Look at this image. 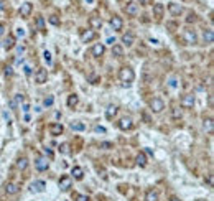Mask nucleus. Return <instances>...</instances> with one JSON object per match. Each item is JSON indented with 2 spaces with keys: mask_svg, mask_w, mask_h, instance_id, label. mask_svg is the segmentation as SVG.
<instances>
[{
  "mask_svg": "<svg viewBox=\"0 0 214 201\" xmlns=\"http://www.w3.org/2000/svg\"><path fill=\"white\" fill-rule=\"evenodd\" d=\"M46 79H48V73H46V69H43V68H40L35 73V82L36 84H44L46 82Z\"/></svg>",
  "mask_w": 214,
  "mask_h": 201,
  "instance_id": "39448f33",
  "label": "nucleus"
},
{
  "mask_svg": "<svg viewBox=\"0 0 214 201\" xmlns=\"http://www.w3.org/2000/svg\"><path fill=\"white\" fill-rule=\"evenodd\" d=\"M71 129H73L74 132H82L84 129H86V125H84L82 122H71Z\"/></svg>",
  "mask_w": 214,
  "mask_h": 201,
  "instance_id": "7c9ffc66",
  "label": "nucleus"
},
{
  "mask_svg": "<svg viewBox=\"0 0 214 201\" xmlns=\"http://www.w3.org/2000/svg\"><path fill=\"white\" fill-rule=\"evenodd\" d=\"M198 201H204V199H198Z\"/></svg>",
  "mask_w": 214,
  "mask_h": 201,
  "instance_id": "13d9d810",
  "label": "nucleus"
},
{
  "mask_svg": "<svg viewBox=\"0 0 214 201\" xmlns=\"http://www.w3.org/2000/svg\"><path fill=\"white\" fill-rule=\"evenodd\" d=\"M73 177H74V180H82L84 178V172H82V168L81 167H73Z\"/></svg>",
  "mask_w": 214,
  "mask_h": 201,
  "instance_id": "b1692460",
  "label": "nucleus"
},
{
  "mask_svg": "<svg viewBox=\"0 0 214 201\" xmlns=\"http://www.w3.org/2000/svg\"><path fill=\"white\" fill-rule=\"evenodd\" d=\"M17 36H25V30L23 28H17Z\"/></svg>",
  "mask_w": 214,
  "mask_h": 201,
  "instance_id": "37998d69",
  "label": "nucleus"
},
{
  "mask_svg": "<svg viewBox=\"0 0 214 201\" xmlns=\"http://www.w3.org/2000/svg\"><path fill=\"white\" fill-rule=\"evenodd\" d=\"M23 111L28 112V111H30V106H28V104H23Z\"/></svg>",
  "mask_w": 214,
  "mask_h": 201,
  "instance_id": "603ef678",
  "label": "nucleus"
},
{
  "mask_svg": "<svg viewBox=\"0 0 214 201\" xmlns=\"http://www.w3.org/2000/svg\"><path fill=\"white\" fill-rule=\"evenodd\" d=\"M48 130H50V134L53 135V137H58V135H61V134H63L64 127H63L61 124H51V125L48 127Z\"/></svg>",
  "mask_w": 214,
  "mask_h": 201,
  "instance_id": "4468645a",
  "label": "nucleus"
},
{
  "mask_svg": "<svg viewBox=\"0 0 214 201\" xmlns=\"http://www.w3.org/2000/svg\"><path fill=\"white\" fill-rule=\"evenodd\" d=\"M135 41V35L132 33V31H127V33H124V36H122V43L125 45V46H132Z\"/></svg>",
  "mask_w": 214,
  "mask_h": 201,
  "instance_id": "2eb2a0df",
  "label": "nucleus"
},
{
  "mask_svg": "<svg viewBox=\"0 0 214 201\" xmlns=\"http://www.w3.org/2000/svg\"><path fill=\"white\" fill-rule=\"evenodd\" d=\"M71 185H73V180H71L69 177H61L60 178V190L61 191H68Z\"/></svg>",
  "mask_w": 214,
  "mask_h": 201,
  "instance_id": "9b49d317",
  "label": "nucleus"
},
{
  "mask_svg": "<svg viewBox=\"0 0 214 201\" xmlns=\"http://www.w3.org/2000/svg\"><path fill=\"white\" fill-rule=\"evenodd\" d=\"M183 40H185L186 45H196L198 43V36H196V33H194V30H185Z\"/></svg>",
  "mask_w": 214,
  "mask_h": 201,
  "instance_id": "7ed1b4c3",
  "label": "nucleus"
},
{
  "mask_svg": "<svg viewBox=\"0 0 214 201\" xmlns=\"http://www.w3.org/2000/svg\"><path fill=\"white\" fill-rule=\"evenodd\" d=\"M168 12H170L173 17H180L181 13H183V7H181L180 3L171 2V3H168Z\"/></svg>",
  "mask_w": 214,
  "mask_h": 201,
  "instance_id": "0eeeda50",
  "label": "nucleus"
},
{
  "mask_svg": "<svg viewBox=\"0 0 214 201\" xmlns=\"http://www.w3.org/2000/svg\"><path fill=\"white\" fill-rule=\"evenodd\" d=\"M111 27L114 28V30H122V27H124V22H122V18L120 17H117V15H114L112 18H111Z\"/></svg>",
  "mask_w": 214,
  "mask_h": 201,
  "instance_id": "dca6fc26",
  "label": "nucleus"
},
{
  "mask_svg": "<svg viewBox=\"0 0 214 201\" xmlns=\"http://www.w3.org/2000/svg\"><path fill=\"white\" fill-rule=\"evenodd\" d=\"M193 106H194V96L193 94L183 96V99H181V107L183 109H193Z\"/></svg>",
  "mask_w": 214,
  "mask_h": 201,
  "instance_id": "423d86ee",
  "label": "nucleus"
},
{
  "mask_svg": "<svg viewBox=\"0 0 214 201\" xmlns=\"http://www.w3.org/2000/svg\"><path fill=\"white\" fill-rule=\"evenodd\" d=\"M86 2H89V3H91V2H92V0H86Z\"/></svg>",
  "mask_w": 214,
  "mask_h": 201,
  "instance_id": "4d7b16f0",
  "label": "nucleus"
},
{
  "mask_svg": "<svg viewBox=\"0 0 214 201\" xmlns=\"http://www.w3.org/2000/svg\"><path fill=\"white\" fill-rule=\"evenodd\" d=\"M170 86H171V87H175V86H176V81L171 79V81H170Z\"/></svg>",
  "mask_w": 214,
  "mask_h": 201,
  "instance_id": "864d4df0",
  "label": "nucleus"
},
{
  "mask_svg": "<svg viewBox=\"0 0 214 201\" xmlns=\"http://www.w3.org/2000/svg\"><path fill=\"white\" fill-rule=\"evenodd\" d=\"M35 167H36L38 172H44V170H48L50 161H48V158H44V157H36V160H35Z\"/></svg>",
  "mask_w": 214,
  "mask_h": 201,
  "instance_id": "20e7f679",
  "label": "nucleus"
},
{
  "mask_svg": "<svg viewBox=\"0 0 214 201\" xmlns=\"http://www.w3.org/2000/svg\"><path fill=\"white\" fill-rule=\"evenodd\" d=\"M144 120H145V122H150V117H148L147 114H144Z\"/></svg>",
  "mask_w": 214,
  "mask_h": 201,
  "instance_id": "5fc2aeb1",
  "label": "nucleus"
},
{
  "mask_svg": "<svg viewBox=\"0 0 214 201\" xmlns=\"http://www.w3.org/2000/svg\"><path fill=\"white\" fill-rule=\"evenodd\" d=\"M94 38H96V31L94 30H84L81 33V41L82 43H89V41H92Z\"/></svg>",
  "mask_w": 214,
  "mask_h": 201,
  "instance_id": "9d476101",
  "label": "nucleus"
},
{
  "mask_svg": "<svg viewBox=\"0 0 214 201\" xmlns=\"http://www.w3.org/2000/svg\"><path fill=\"white\" fill-rule=\"evenodd\" d=\"M107 43H109V45H112V46H114V43H115V38H112V36H111V38H107Z\"/></svg>",
  "mask_w": 214,
  "mask_h": 201,
  "instance_id": "49530a36",
  "label": "nucleus"
},
{
  "mask_svg": "<svg viewBox=\"0 0 214 201\" xmlns=\"http://www.w3.org/2000/svg\"><path fill=\"white\" fill-rule=\"evenodd\" d=\"M13 74V68L12 66H5V76H12Z\"/></svg>",
  "mask_w": 214,
  "mask_h": 201,
  "instance_id": "79ce46f5",
  "label": "nucleus"
},
{
  "mask_svg": "<svg viewBox=\"0 0 214 201\" xmlns=\"http://www.w3.org/2000/svg\"><path fill=\"white\" fill-rule=\"evenodd\" d=\"M163 12H165L163 3H155V5H153V15L157 17V18L163 17Z\"/></svg>",
  "mask_w": 214,
  "mask_h": 201,
  "instance_id": "aec40b11",
  "label": "nucleus"
},
{
  "mask_svg": "<svg viewBox=\"0 0 214 201\" xmlns=\"http://www.w3.org/2000/svg\"><path fill=\"white\" fill-rule=\"evenodd\" d=\"M31 10H33V5H31L30 2H25V3H22V7H20V15L23 18H27V17H30Z\"/></svg>",
  "mask_w": 214,
  "mask_h": 201,
  "instance_id": "ddd939ff",
  "label": "nucleus"
},
{
  "mask_svg": "<svg viewBox=\"0 0 214 201\" xmlns=\"http://www.w3.org/2000/svg\"><path fill=\"white\" fill-rule=\"evenodd\" d=\"M3 46H5V50H12V48H13V46H15V36L10 35L7 40H5V45H3Z\"/></svg>",
  "mask_w": 214,
  "mask_h": 201,
  "instance_id": "c756f323",
  "label": "nucleus"
},
{
  "mask_svg": "<svg viewBox=\"0 0 214 201\" xmlns=\"http://www.w3.org/2000/svg\"><path fill=\"white\" fill-rule=\"evenodd\" d=\"M48 22L51 23V25H60V17H58V15H51L50 18H48Z\"/></svg>",
  "mask_w": 214,
  "mask_h": 201,
  "instance_id": "f704fd0d",
  "label": "nucleus"
},
{
  "mask_svg": "<svg viewBox=\"0 0 214 201\" xmlns=\"http://www.w3.org/2000/svg\"><path fill=\"white\" fill-rule=\"evenodd\" d=\"M74 201H89V196H86V194H74Z\"/></svg>",
  "mask_w": 214,
  "mask_h": 201,
  "instance_id": "c9c22d12",
  "label": "nucleus"
},
{
  "mask_svg": "<svg viewBox=\"0 0 214 201\" xmlns=\"http://www.w3.org/2000/svg\"><path fill=\"white\" fill-rule=\"evenodd\" d=\"M44 181H35L31 183V191H44Z\"/></svg>",
  "mask_w": 214,
  "mask_h": 201,
  "instance_id": "bb28decb",
  "label": "nucleus"
},
{
  "mask_svg": "<svg viewBox=\"0 0 214 201\" xmlns=\"http://www.w3.org/2000/svg\"><path fill=\"white\" fill-rule=\"evenodd\" d=\"M212 41H214V31L211 28L204 30V43L206 45H212Z\"/></svg>",
  "mask_w": 214,
  "mask_h": 201,
  "instance_id": "4be33fe9",
  "label": "nucleus"
},
{
  "mask_svg": "<svg viewBox=\"0 0 214 201\" xmlns=\"http://www.w3.org/2000/svg\"><path fill=\"white\" fill-rule=\"evenodd\" d=\"M135 161H137V165L138 167H142V168H144V167H147V157H145V153H138L137 155V158H135Z\"/></svg>",
  "mask_w": 214,
  "mask_h": 201,
  "instance_id": "a878e982",
  "label": "nucleus"
},
{
  "mask_svg": "<svg viewBox=\"0 0 214 201\" xmlns=\"http://www.w3.org/2000/svg\"><path fill=\"white\" fill-rule=\"evenodd\" d=\"M125 13L127 15H130V17H135L137 15V12H138V5L135 3V2H128L127 5H125Z\"/></svg>",
  "mask_w": 214,
  "mask_h": 201,
  "instance_id": "f8f14e48",
  "label": "nucleus"
},
{
  "mask_svg": "<svg viewBox=\"0 0 214 201\" xmlns=\"http://www.w3.org/2000/svg\"><path fill=\"white\" fill-rule=\"evenodd\" d=\"M27 167H28V158L27 157L18 158V161H17V168H18V170H27Z\"/></svg>",
  "mask_w": 214,
  "mask_h": 201,
  "instance_id": "393cba45",
  "label": "nucleus"
},
{
  "mask_svg": "<svg viewBox=\"0 0 214 201\" xmlns=\"http://www.w3.org/2000/svg\"><path fill=\"white\" fill-rule=\"evenodd\" d=\"M96 132H101V134H106V129H104V127H101V125H97V127H96Z\"/></svg>",
  "mask_w": 214,
  "mask_h": 201,
  "instance_id": "c03bdc74",
  "label": "nucleus"
},
{
  "mask_svg": "<svg viewBox=\"0 0 214 201\" xmlns=\"http://www.w3.org/2000/svg\"><path fill=\"white\" fill-rule=\"evenodd\" d=\"M58 148H60V152H61L63 155H69V153H71V150H69V144H61Z\"/></svg>",
  "mask_w": 214,
  "mask_h": 201,
  "instance_id": "473e14b6",
  "label": "nucleus"
},
{
  "mask_svg": "<svg viewBox=\"0 0 214 201\" xmlns=\"http://www.w3.org/2000/svg\"><path fill=\"white\" fill-rule=\"evenodd\" d=\"M104 51H106V48H104V45L102 43H96L94 46H92V56L96 58H101L104 55Z\"/></svg>",
  "mask_w": 214,
  "mask_h": 201,
  "instance_id": "f3484780",
  "label": "nucleus"
},
{
  "mask_svg": "<svg viewBox=\"0 0 214 201\" xmlns=\"http://www.w3.org/2000/svg\"><path fill=\"white\" fill-rule=\"evenodd\" d=\"M117 111H119V109H117V106H109L107 109H106V117L107 119H114L115 117V115H117Z\"/></svg>",
  "mask_w": 214,
  "mask_h": 201,
  "instance_id": "412c9836",
  "label": "nucleus"
},
{
  "mask_svg": "<svg viewBox=\"0 0 214 201\" xmlns=\"http://www.w3.org/2000/svg\"><path fill=\"white\" fill-rule=\"evenodd\" d=\"M77 101H79V99H77L76 94L68 96V106H69V107H76V106H77Z\"/></svg>",
  "mask_w": 214,
  "mask_h": 201,
  "instance_id": "2f4dec72",
  "label": "nucleus"
},
{
  "mask_svg": "<svg viewBox=\"0 0 214 201\" xmlns=\"http://www.w3.org/2000/svg\"><path fill=\"white\" fill-rule=\"evenodd\" d=\"M5 191H7V194H17L18 191H20V185H17V183H7V185H5Z\"/></svg>",
  "mask_w": 214,
  "mask_h": 201,
  "instance_id": "a211bd4d",
  "label": "nucleus"
},
{
  "mask_svg": "<svg viewBox=\"0 0 214 201\" xmlns=\"http://www.w3.org/2000/svg\"><path fill=\"white\" fill-rule=\"evenodd\" d=\"M138 2H140L142 5H150V3H152V0H138Z\"/></svg>",
  "mask_w": 214,
  "mask_h": 201,
  "instance_id": "a18cd8bd",
  "label": "nucleus"
},
{
  "mask_svg": "<svg viewBox=\"0 0 214 201\" xmlns=\"http://www.w3.org/2000/svg\"><path fill=\"white\" fill-rule=\"evenodd\" d=\"M145 201H158V191L157 190H148L145 193Z\"/></svg>",
  "mask_w": 214,
  "mask_h": 201,
  "instance_id": "5701e85b",
  "label": "nucleus"
},
{
  "mask_svg": "<svg viewBox=\"0 0 214 201\" xmlns=\"http://www.w3.org/2000/svg\"><path fill=\"white\" fill-rule=\"evenodd\" d=\"M112 55L117 56V58L124 56V48H122L120 45H114V46H112Z\"/></svg>",
  "mask_w": 214,
  "mask_h": 201,
  "instance_id": "c85d7f7f",
  "label": "nucleus"
},
{
  "mask_svg": "<svg viewBox=\"0 0 214 201\" xmlns=\"http://www.w3.org/2000/svg\"><path fill=\"white\" fill-rule=\"evenodd\" d=\"M36 27H38V30H44V18L43 17H38L36 18Z\"/></svg>",
  "mask_w": 214,
  "mask_h": 201,
  "instance_id": "72a5a7b5",
  "label": "nucleus"
},
{
  "mask_svg": "<svg viewBox=\"0 0 214 201\" xmlns=\"http://www.w3.org/2000/svg\"><path fill=\"white\" fill-rule=\"evenodd\" d=\"M112 147H114V144H111V142H101V148H104V150H109Z\"/></svg>",
  "mask_w": 214,
  "mask_h": 201,
  "instance_id": "ea45409f",
  "label": "nucleus"
},
{
  "mask_svg": "<svg viewBox=\"0 0 214 201\" xmlns=\"http://www.w3.org/2000/svg\"><path fill=\"white\" fill-rule=\"evenodd\" d=\"M23 101H25L23 94H17V96H13V99H10L8 106H10V109H13V111H17V109H18V106H20Z\"/></svg>",
  "mask_w": 214,
  "mask_h": 201,
  "instance_id": "1a4fd4ad",
  "label": "nucleus"
},
{
  "mask_svg": "<svg viewBox=\"0 0 214 201\" xmlns=\"http://www.w3.org/2000/svg\"><path fill=\"white\" fill-rule=\"evenodd\" d=\"M3 31H5V25H3V23H0V36L3 35Z\"/></svg>",
  "mask_w": 214,
  "mask_h": 201,
  "instance_id": "de8ad7c7",
  "label": "nucleus"
},
{
  "mask_svg": "<svg viewBox=\"0 0 214 201\" xmlns=\"http://www.w3.org/2000/svg\"><path fill=\"white\" fill-rule=\"evenodd\" d=\"M119 79L125 84V86H130V82L135 79V73H133V69L132 68H127V66H124V68H120V71H119Z\"/></svg>",
  "mask_w": 214,
  "mask_h": 201,
  "instance_id": "f257e3e1",
  "label": "nucleus"
},
{
  "mask_svg": "<svg viewBox=\"0 0 214 201\" xmlns=\"http://www.w3.org/2000/svg\"><path fill=\"white\" fill-rule=\"evenodd\" d=\"M193 22H196V15L194 13H190L186 17V23H193Z\"/></svg>",
  "mask_w": 214,
  "mask_h": 201,
  "instance_id": "a19ab883",
  "label": "nucleus"
},
{
  "mask_svg": "<svg viewBox=\"0 0 214 201\" xmlns=\"http://www.w3.org/2000/svg\"><path fill=\"white\" fill-rule=\"evenodd\" d=\"M207 185L212 186V177H211V175H207Z\"/></svg>",
  "mask_w": 214,
  "mask_h": 201,
  "instance_id": "8fccbe9b",
  "label": "nucleus"
},
{
  "mask_svg": "<svg viewBox=\"0 0 214 201\" xmlns=\"http://www.w3.org/2000/svg\"><path fill=\"white\" fill-rule=\"evenodd\" d=\"M31 73V68L30 66H25V74H30Z\"/></svg>",
  "mask_w": 214,
  "mask_h": 201,
  "instance_id": "3c124183",
  "label": "nucleus"
},
{
  "mask_svg": "<svg viewBox=\"0 0 214 201\" xmlns=\"http://www.w3.org/2000/svg\"><path fill=\"white\" fill-rule=\"evenodd\" d=\"M150 109H152V112H161L165 109V102L160 99V97H153V99L150 101Z\"/></svg>",
  "mask_w": 214,
  "mask_h": 201,
  "instance_id": "f03ea898",
  "label": "nucleus"
},
{
  "mask_svg": "<svg viewBox=\"0 0 214 201\" xmlns=\"http://www.w3.org/2000/svg\"><path fill=\"white\" fill-rule=\"evenodd\" d=\"M44 153H46V155H50V157H53V152H51V150H50V148H48V147H46V148H44Z\"/></svg>",
  "mask_w": 214,
  "mask_h": 201,
  "instance_id": "09e8293b",
  "label": "nucleus"
},
{
  "mask_svg": "<svg viewBox=\"0 0 214 201\" xmlns=\"http://www.w3.org/2000/svg\"><path fill=\"white\" fill-rule=\"evenodd\" d=\"M43 58H44V61H46L48 64H51V61H53V58H51V53H50V51H44V53H43Z\"/></svg>",
  "mask_w": 214,
  "mask_h": 201,
  "instance_id": "e433bc0d",
  "label": "nucleus"
},
{
  "mask_svg": "<svg viewBox=\"0 0 214 201\" xmlns=\"http://www.w3.org/2000/svg\"><path fill=\"white\" fill-rule=\"evenodd\" d=\"M170 201H180V199H178V198H175V196H173V198H170Z\"/></svg>",
  "mask_w": 214,
  "mask_h": 201,
  "instance_id": "6e6d98bb",
  "label": "nucleus"
},
{
  "mask_svg": "<svg viewBox=\"0 0 214 201\" xmlns=\"http://www.w3.org/2000/svg\"><path fill=\"white\" fill-rule=\"evenodd\" d=\"M204 130L206 132H209V134H212V130H214V125H212V119L211 117H207V119H204Z\"/></svg>",
  "mask_w": 214,
  "mask_h": 201,
  "instance_id": "cd10ccee",
  "label": "nucleus"
},
{
  "mask_svg": "<svg viewBox=\"0 0 214 201\" xmlns=\"http://www.w3.org/2000/svg\"><path fill=\"white\" fill-rule=\"evenodd\" d=\"M171 115H173V119H181V115H183V114H181L180 109H173V111H171Z\"/></svg>",
  "mask_w": 214,
  "mask_h": 201,
  "instance_id": "4c0bfd02",
  "label": "nucleus"
},
{
  "mask_svg": "<svg viewBox=\"0 0 214 201\" xmlns=\"http://www.w3.org/2000/svg\"><path fill=\"white\" fill-rule=\"evenodd\" d=\"M89 25H91V27H92V28H102V18L101 17H91L89 18Z\"/></svg>",
  "mask_w": 214,
  "mask_h": 201,
  "instance_id": "6ab92c4d",
  "label": "nucleus"
},
{
  "mask_svg": "<svg viewBox=\"0 0 214 201\" xmlns=\"http://www.w3.org/2000/svg\"><path fill=\"white\" fill-rule=\"evenodd\" d=\"M132 127H133V120L130 117H122L119 120V129L120 130H130Z\"/></svg>",
  "mask_w": 214,
  "mask_h": 201,
  "instance_id": "6e6552de",
  "label": "nucleus"
},
{
  "mask_svg": "<svg viewBox=\"0 0 214 201\" xmlns=\"http://www.w3.org/2000/svg\"><path fill=\"white\" fill-rule=\"evenodd\" d=\"M53 102H55V97L53 96H48L46 99H44V106L50 107V106H53Z\"/></svg>",
  "mask_w": 214,
  "mask_h": 201,
  "instance_id": "58836bf2",
  "label": "nucleus"
}]
</instances>
